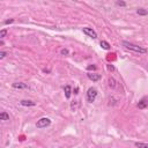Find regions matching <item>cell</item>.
<instances>
[{
	"instance_id": "obj_1",
	"label": "cell",
	"mask_w": 148,
	"mask_h": 148,
	"mask_svg": "<svg viewBox=\"0 0 148 148\" xmlns=\"http://www.w3.org/2000/svg\"><path fill=\"white\" fill-rule=\"evenodd\" d=\"M122 44H123V46H125L127 50L134 51V52H137V53H146V52H147V49L141 47V46H139V45H135V44H133V43H130V42L123 41Z\"/></svg>"
},
{
	"instance_id": "obj_2",
	"label": "cell",
	"mask_w": 148,
	"mask_h": 148,
	"mask_svg": "<svg viewBox=\"0 0 148 148\" xmlns=\"http://www.w3.org/2000/svg\"><path fill=\"white\" fill-rule=\"evenodd\" d=\"M97 95H98V91H97L96 88H94V87H90V88L87 90L86 93V98L89 103H93L95 100H96Z\"/></svg>"
},
{
	"instance_id": "obj_3",
	"label": "cell",
	"mask_w": 148,
	"mask_h": 148,
	"mask_svg": "<svg viewBox=\"0 0 148 148\" xmlns=\"http://www.w3.org/2000/svg\"><path fill=\"white\" fill-rule=\"evenodd\" d=\"M50 125H51V119H50V118H46V117H43L39 120H37L36 127L37 128H45V127H47V126H50Z\"/></svg>"
},
{
	"instance_id": "obj_4",
	"label": "cell",
	"mask_w": 148,
	"mask_h": 148,
	"mask_svg": "<svg viewBox=\"0 0 148 148\" xmlns=\"http://www.w3.org/2000/svg\"><path fill=\"white\" fill-rule=\"evenodd\" d=\"M83 31V34H86L87 36L91 37V38H97V34H96V31L93 30V28H89V27H85V28L82 29Z\"/></svg>"
},
{
	"instance_id": "obj_5",
	"label": "cell",
	"mask_w": 148,
	"mask_h": 148,
	"mask_svg": "<svg viewBox=\"0 0 148 148\" xmlns=\"http://www.w3.org/2000/svg\"><path fill=\"white\" fill-rule=\"evenodd\" d=\"M138 108L139 109H146V108H148V96L142 97V98L139 101Z\"/></svg>"
},
{
	"instance_id": "obj_6",
	"label": "cell",
	"mask_w": 148,
	"mask_h": 148,
	"mask_svg": "<svg viewBox=\"0 0 148 148\" xmlns=\"http://www.w3.org/2000/svg\"><path fill=\"white\" fill-rule=\"evenodd\" d=\"M87 76H88V79H89V80H91L93 82L100 81V80H101V78H102L100 74H96V73H88V74H87Z\"/></svg>"
},
{
	"instance_id": "obj_7",
	"label": "cell",
	"mask_w": 148,
	"mask_h": 148,
	"mask_svg": "<svg viewBox=\"0 0 148 148\" xmlns=\"http://www.w3.org/2000/svg\"><path fill=\"white\" fill-rule=\"evenodd\" d=\"M20 104L23 105V107H35V105H36V103L30 101V100H22V101L20 102Z\"/></svg>"
},
{
	"instance_id": "obj_8",
	"label": "cell",
	"mask_w": 148,
	"mask_h": 148,
	"mask_svg": "<svg viewBox=\"0 0 148 148\" xmlns=\"http://www.w3.org/2000/svg\"><path fill=\"white\" fill-rule=\"evenodd\" d=\"M12 87L13 88H15V89H24V88H27V85L26 83H23V82H14L13 85H12Z\"/></svg>"
},
{
	"instance_id": "obj_9",
	"label": "cell",
	"mask_w": 148,
	"mask_h": 148,
	"mask_svg": "<svg viewBox=\"0 0 148 148\" xmlns=\"http://www.w3.org/2000/svg\"><path fill=\"white\" fill-rule=\"evenodd\" d=\"M64 90H65V96H66V98H70V97H71V94H72V88H71L70 85H67V86L64 87Z\"/></svg>"
},
{
	"instance_id": "obj_10",
	"label": "cell",
	"mask_w": 148,
	"mask_h": 148,
	"mask_svg": "<svg viewBox=\"0 0 148 148\" xmlns=\"http://www.w3.org/2000/svg\"><path fill=\"white\" fill-rule=\"evenodd\" d=\"M100 45H101V47H102V49H104V50H110V49H111V45H110L107 41H101Z\"/></svg>"
},
{
	"instance_id": "obj_11",
	"label": "cell",
	"mask_w": 148,
	"mask_h": 148,
	"mask_svg": "<svg viewBox=\"0 0 148 148\" xmlns=\"http://www.w3.org/2000/svg\"><path fill=\"white\" fill-rule=\"evenodd\" d=\"M109 87L110 88H116V87H117V81L114 80L113 78H110L109 79Z\"/></svg>"
},
{
	"instance_id": "obj_12",
	"label": "cell",
	"mask_w": 148,
	"mask_h": 148,
	"mask_svg": "<svg viewBox=\"0 0 148 148\" xmlns=\"http://www.w3.org/2000/svg\"><path fill=\"white\" fill-rule=\"evenodd\" d=\"M0 120H9V114L7 112L3 111L0 113Z\"/></svg>"
},
{
	"instance_id": "obj_13",
	"label": "cell",
	"mask_w": 148,
	"mask_h": 148,
	"mask_svg": "<svg viewBox=\"0 0 148 148\" xmlns=\"http://www.w3.org/2000/svg\"><path fill=\"white\" fill-rule=\"evenodd\" d=\"M137 14H138V15L146 16L148 14V12L146 9H143V8H138V9H137Z\"/></svg>"
},
{
	"instance_id": "obj_14",
	"label": "cell",
	"mask_w": 148,
	"mask_h": 148,
	"mask_svg": "<svg viewBox=\"0 0 148 148\" xmlns=\"http://www.w3.org/2000/svg\"><path fill=\"white\" fill-rule=\"evenodd\" d=\"M134 146L138 148H148V143H143V142H135Z\"/></svg>"
},
{
	"instance_id": "obj_15",
	"label": "cell",
	"mask_w": 148,
	"mask_h": 148,
	"mask_svg": "<svg viewBox=\"0 0 148 148\" xmlns=\"http://www.w3.org/2000/svg\"><path fill=\"white\" fill-rule=\"evenodd\" d=\"M6 35H7V29H3L0 31V38H4Z\"/></svg>"
},
{
	"instance_id": "obj_16",
	"label": "cell",
	"mask_w": 148,
	"mask_h": 148,
	"mask_svg": "<svg viewBox=\"0 0 148 148\" xmlns=\"http://www.w3.org/2000/svg\"><path fill=\"white\" fill-rule=\"evenodd\" d=\"M60 53H61L62 56H67L68 55V50L67 49H62V50H60Z\"/></svg>"
},
{
	"instance_id": "obj_17",
	"label": "cell",
	"mask_w": 148,
	"mask_h": 148,
	"mask_svg": "<svg viewBox=\"0 0 148 148\" xmlns=\"http://www.w3.org/2000/svg\"><path fill=\"white\" fill-rule=\"evenodd\" d=\"M116 5H117V6H122V7H125V6H126V3H125V1H117V3H116Z\"/></svg>"
},
{
	"instance_id": "obj_18",
	"label": "cell",
	"mask_w": 148,
	"mask_h": 148,
	"mask_svg": "<svg viewBox=\"0 0 148 148\" xmlns=\"http://www.w3.org/2000/svg\"><path fill=\"white\" fill-rule=\"evenodd\" d=\"M107 67H108V70H109L110 72H114V71H116V68H114L113 65H108Z\"/></svg>"
},
{
	"instance_id": "obj_19",
	"label": "cell",
	"mask_w": 148,
	"mask_h": 148,
	"mask_svg": "<svg viewBox=\"0 0 148 148\" xmlns=\"http://www.w3.org/2000/svg\"><path fill=\"white\" fill-rule=\"evenodd\" d=\"M6 55H7V53H6L5 51H1L0 52V59H4V58L6 57Z\"/></svg>"
},
{
	"instance_id": "obj_20",
	"label": "cell",
	"mask_w": 148,
	"mask_h": 148,
	"mask_svg": "<svg viewBox=\"0 0 148 148\" xmlns=\"http://www.w3.org/2000/svg\"><path fill=\"white\" fill-rule=\"evenodd\" d=\"M87 70H88V71H91V70L95 71V70H96V66H95V65H90V66H88V67H87Z\"/></svg>"
},
{
	"instance_id": "obj_21",
	"label": "cell",
	"mask_w": 148,
	"mask_h": 148,
	"mask_svg": "<svg viewBox=\"0 0 148 148\" xmlns=\"http://www.w3.org/2000/svg\"><path fill=\"white\" fill-rule=\"evenodd\" d=\"M13 22H14V20L10 19V20H6L5 22H4V24H9V23H13Z\"/></svg>"
}]
</instances>
